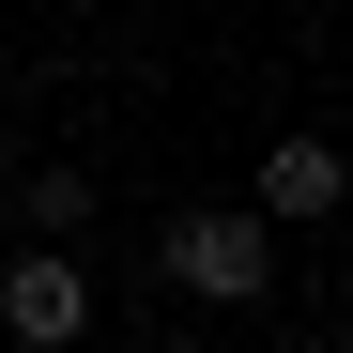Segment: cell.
<instances>
[{
	"label": "cell",
	"mask_w": 353,
	"mask_h": 353,
	"mask_svg": "<svg viewBox=\"0 0 353 353\" xmlns=\"http://www.w3.org/2000/svg\"><path fill=\"white\" fill-rule=\"evenodd\" d=\"M0 338H31V353H77V338H92L77 246H16V261H0Z\"/></svg>",
	"instance_id": "2"
},
{
	"label": "cell",
	"mask_w": 353,
	"mask_h": 353,
	"mask_svg": "<svg viewBox=\"0 0 353 353\" xmlns=\"http://www.w3.org/2000/svg\"><path fill=\"white\" fill-rule=\"evenodd\" d=\"M16 215L46 230V246H62V230H92V169H31V185H16Z\"/></svg>",
	"instance_id": "4"
},
{
	"label": "cell",
	"mask_w": 353,
	"mask_h": 353,
	"mask_svg": "<svg viewBox=\"0 0 353 353\" xmlns=\"http://www.w3.org/2000/svg\"><path fill=\"white\" fill-rule=\"evenodd\" d=\"M154 261L185 276L200 307H261V292H276V230H261V215H230V200H200V215H169V230H154Z\"/></svg>",
	"instance_id": "1"
},
{
	"label": "cell",
	"mask_w": 353,
	"mask_h": 353,
	"mask_svg": "<svg viewBox=\"0 0 353 353\" xmlns=\"http://www.w3.org/2000/svg\"><path fill=\"white\" fill-rule=\"evenodd\" d=\"M246 215L323 230V215H338V139H261V200H246Z\"/></svg>",
	"instance_id": "3"
}]
</instances>
